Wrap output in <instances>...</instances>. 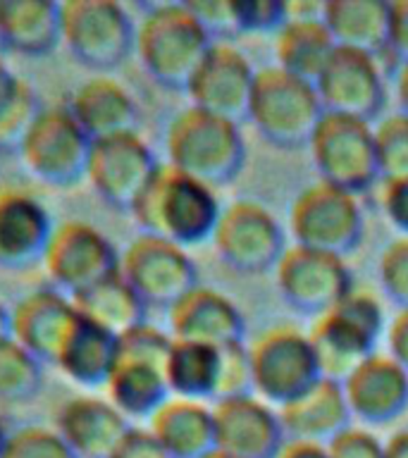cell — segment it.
Here are the masks:
<instances>
[{
  "label": "cell",
  "mask_w": 408,
  "mask_h": 458,
  "mask_svg": "<svg viewBox=\"0 0 408 458\" xmlns=\"http://www.w3.org/2000/svg\"><path fill=\"white\" fill-rule=\"evenodd\" d=\"M213 43L189 3L143 5L141 17L136 20L134 57L167 91L186 93Z\"/></svg>",
  "instance_id": "6da1fadb"
},
{
  "label": "cell",
  "mask_w": 408,
  "mask_h": 458,
  "mask_svg": "<svg viewBox=\"0 0 408 458\" xmlns=\"http://www.w3.org/2000/svg\"><path fill=\"white\" fill-rule=\"evenodd\" d=\"M220 215L222 203L213 186L174 170L167 163L160 165L132 210L141 232L167 239L182 249L210 242Z\"/></svg>",
  "instance_id": "7a4b0ae2"
},
{
  "label": "cell",
  "mask_w": 408,
  "mask_h": 458,
  "mask_svg": "<svg viewBox=\"0 0 408 458\" xmlns=\"http://www.w3.org/2000/svg\"><path fill=\"white\" fill-rule=\"evenodd\" d=\"M167 165L203 184H232L246 165V139L239 122L217 117L196 106L172 114L165 129Z\"/></svg>",
  "instance_id": "3957f363"
},
{
  "label": "cell",
  "mask_w": 408,
  "mask_h": 458,
  "mask_svg": "<svg viewBox=\"0 0 408 458\" xmlns=\"http://www.w3.org/2000/svg\"><path fill=\"white\" fill-rule=\"evenodd\" d=\"M387 327L385 308L370 292L353 289L332 310L315 318L308 339L313 344L320 377L344 382L365 358L378 353Z\"/></svg>",
  "instance_id": "277c9868"
},
{
  "label": "cell",
  "mask_w": 408,
  "mask_h": 458,
  "mask_svg": "<svg viewBox=\"0 0 408 458\" xmlns=\"http://www.w3.org/2000/svg\"><path fill=\"white\" fill-rule=\"evenodd\" d=\"M325 107L313 84L268 64L256 72L246 120L258 136L277 148H306L320 124Z\"/></svg>",
  "instance_id": "5b68a950"
},
{
  "label": "cell",
  "mask_w": 408,
  "mask_h": 458,
  "mask_svg": "<svg viewBox=\"0 0 408 458\" xmlns=\"http://www.w3.org/2000/svg\"><path fill=\"white\" fill-rule=\"evenodd\" d=\"M60 36L81 67L107 74L134 57L136 20L113 0H64L60 3Z\"/></svg>",
  "instance_id": "8992f818"
},
{
  "label": "cell",
  "mask_w": 408,
  "mask_h": 458,
  "mask_svg": "<svg viewBox=\"0 0 408 458\" xmlns=\"http://www.w3.org/2000/svg\"><path fill=\"white\" fill-rule=\"evenodd\" d=\"M91 148L93 139L74 120L67 103H63L43 106L17 156L24 170L41 184L70 189L86 179Z\"/></svg>",
  "instance_id": "52a82bcc"
},
{
  "label": "cell",
  "mask_w": 408,
  "mask_h": 458,
  "mask_svg": "<svg viewBox=\"0 0 408 458\" xmlns=\"http://www.w3.org/2000/svg\"><path fill=\"white\" fill-rule=\"evenodd\" d=\"M41 267L50 286L77 299L120 272V250L93 222L63 220L53 227Z\"/></svg>",
  "instance_id": "ba28073f"
},
{
  "label": "cell",
  "mask_w": 408,
  "mask_h": 458,
  "mask_svg": "<svg viewBox=\"0 0 408 458\" xmlns=\"http://www.w3.org/2000/svg\"><path fill=\"white\" fill-rule=\"evenodd\" d=\"M289 229L296 246L346 258L363 242V208L358 196L318 179L293 199Z\"/></svg>",
  "instance_id": "9c48e42d"
},
{
  "label": "cell",
  "mask_w": 408,
  "mask_h": 458,
  "mask_svg": "<svg viewBox=\"0 0 408 458\" xmlns=\"http://www.w3.org/2000/svg\"><path fill=\"white\" fill-rule=\"evenodd\" d=\"M320 182L363 196L379 182L372 124L325 113L308 143Z\"/></svg>",
  "instance_id": "30bf717a"
},
{
  "label": "cell",
  "mask_w": 408,
  "mask_h": 458,
  "mask_svg": "<svg viewBox=\"0 0 408 458\" xmlns=\"http://www.w3.org/2000/svg\"><path fill=\"white\" fill-rule=\"evenodd\" d=\"M210 242L222 263L239 275L275 272L289 249L275 213L253 199H236L222 208Z\"/></svg>",
  "instance_id": "8fae6325"
},
{
  "label": "cell",
  "mask_w": 408,
  "mask_h": 458,
  "mask_svg": "<svg viewBox=\"0 0 408 458\" xmlns=\"http://www.w3.org/2000/svg\"><path fill=\"white\" fill-rule=\"evenodd\" d=\"M253 392L279 408L320 379L308 332L293 325H272L249 344Z\"/></svg>",
  "instance_id": "7c38bea8"
},
{
  "label": "cell",
  "mask_w": 408,
  "mask_h": 458,
  "mask_svg": "<svg viewBox=\"0 0 408 458\" xmlns=\"http://www.w3.org/2000/svg\"><path fill=\"white\" fill-rule=\"evenodd\" d=\"M120 275L150 308L170 310L199 286V267L189 250L160 236L139 234L120 250Z\"/></svg>",
  "instance_id": "4fadbf2b"
},
{
  "label": "cell",
  "mask_w": 408,
  "mask_h": 458,
  "mask_svg": "<svg viewBox=\"0 0 408 458\" xmlns=\"http://www.w3.org/2000/svg\"><path fill=\"white\" fill-rule=\"evenodd\" d=\"M160 165L139 131H124L93 141L86 179L106 206L132 215Z\"/></svg>",
  "instance_id": "5bb4252c"
},
{
  "label": "cell",
  "mask_w": 408,
  "mask_h": 458,
  "mask_svg": "<svg viewBox=\"0 0 408 458\" xmlns=\"http://www.w3.org/2000/svg\"><path fill=\"white\" fill-rule=\"evenodd\" d=\"M275 279L286 306L313 320L356 289L346 258L296 243L285 250L275 267Z\"/></svg>",
  "instance_id": "9a60e30c"
},
{
  "label": "cell",
  "mask_w": 408,
  "mask_h": 458,
  "mask_svg": "<svg viewBox=\"0 0 408 458\" xmlns=\"http://www.w3.org/2000/svg\"><path fill=\"white\" fill-rule=\"evenodd\" d=\"M315 91L325 113L375 124L385 114L389 96L385 63L356 50L336 48L315 81Z\"/></svg>",
  "instance_id": "2e32d148"
},
{
  "label": "cell",
  "mask_w": 408,
  "mask_h": 458,
  "mask_svg": "<svg viewBox=\"0 0 408 458\" xmlns=\"http://www.w3.org/2000/svg\"><path fill=\"white\" fill-rule=\"evenodd\" d=\"M256 67L232 43H213L186 89L189 106L242 124L256 84Z\"/></svg>",
  "instance_id": "e0dca14e"
},
{
  "label": "cell",
  "mask_w": 408,
  "mask_h": 458,
  "mask_svg": "<svg viewBox=\"0 0 408 458\" xmlns=\"http://www.w3.org/2000/svg\"><path fill=\"white\" fill-rule=\"evenodd\" d=\"M215 444L239 458H277L286 435L277 408L256 394L213 403Z\"/></svg>",
  "instance_id": "ac0fdd59"
},
{
  "label": "cell",
  "mask_w": 408,
  "mask_h": 458,
  "mask_svg": "<svg viewBox=\"0 0 408 458\" xmlns=\"http://www.w3.org/2000/svg\"><path fill=\"white\" fill-rule=\"evenodd\" d=\"M55 222L41 199L20 186H0V270L41 265Z\"/></svg>",
  "instance_id": "d6986e66"
},
{
  "label": "cell",
  "mask_w": 408,
  "mask_h": 458,
  "mask_svg": "<svg viewBox=\"0 0 408 458\" xmlns=\"http://www.w3.org/2000/svg\"><path fill=\"white\" fill-rule=\"evenodd\" d=\"M172 339L225 349L243 342L246 320L234 301L210 286H193L167 310Z\"/></svg>",
  "instance_id": "ffe728a7"
},
{
  "label": "cell",
  "mask_w": 408,
  "mask_h": 458,
  "mask_svg": "<svg viewBox=\"0 0 408 458\" xmlns=\"http://www.w3.org/2000/svg\"><path fill=\"white\" fill-rule=\"evenodd\" d=\"M77 318L74 301L55 286H36L10 306V336L31 351L43 365H53L55 351Z\"/></svg>",
  "instance_id": "44dd1931"
},
{
  "label": "cell",
  "mask_w": 408,
  "mask_h": 458,
  "mask_svg": "<svg viewBox=\"0 0 408 458\" xmlns=\"http://www.w3.org/2000/svg\"><path fill=\"white\" fill-rule=\"evenodd\" d=\"M351 415L365 425H387L408 408V372L389 353H372L342 382Z\"/></svg>",
  "instance_id": "7402d4cb"
},
{
  "label": "cell",
  "mask_w": 408,
  "mask_h": 458,
  "mask_svg": "<svg viewBox=\"0 0 408 458\" xmlns=\"http://www.w3.org/2000/svg\"><path fill=\"white\" fill-rule=\"evenodd\" d=\"M320 5H286V21L275 34V57L279 70L313 84L320 79L336 50L332 34L320 17Z\"/></svg>",
  "instance_id": "603a6c76"
},
{
  "label": "cell",
  "mask_w": 408,
  "mask_h": 458,
  "mask_svg": "<svg viewBox=\"0 0 408 458\" xmlns=\"http://www.w3.org/2000/svg\"><path fill=\"white\" fill-rule=\"evenodd\" d=\"M53 428L79 458H113L132 422L107 399L81 394L57 408Z\"/></svg>",
  "instance_id": "cb8c5ba5"
},
{
  "label": "cell",
  "mask_w": 408,
  "mask_h": 458,
  "mask_svg": "<svg viewBox=\"0 0 408 458\" xmlns=\"http://www.w3.org/2000/svg\"><path fill=\"white\" fill-rule=\"evenodd\" d=\"M120 356V336L107 332L77 310L67 335L57 346L53 365L64 377L84 389L106 386Z\"/></svg>",
  "instance_id": "d4e9b609"
},
{
  "label": "cell",
  "mask_w": 408,
  "mask_h": 458,
  "mask_svg": "<svg viewBox=\"0 0 408 458\" xmlns=\"http://www.w3.org/2000/svg\"><path fill=\"white\" fill-rule=\"evenodd\" d=\"M279 420L289 439L327 444L342 429L353 425V415L344 396L342 382L320 377L299 396L277 408Z\"/></svg>",
  "instance_id": "484cf974"
},
{
  "label": "cell",
  "mask_w": 408,
  "mask_h": 458,
  "mask_svg": "<svg viewBox=\"0 0 408 458\" xmlns=\"http://www.w3.org/2000/svg\"><path fill=\"white\" fill-rule=\"evenodd\" d=\"M67 107L93 141L124 131H139L141 113L134 96L127 86L107 74L81 81L72 91Z\"/></svg>",
  "instance_id": "4316f807"
},
{
  "label": "cell",
  "mask_w": 408,
  "mask_h": 458,
  "mask_svg": "<svg viewBox=\"0 0 408 458\" xmlns=\"http://www.w3.org/2000/svg\"><path fill=\"white\" fill-rule=\"evenodd\" d=\"M320 17L336 48L356 50L382 60L389 55V3L387 0H327Z\"/></svg>",
  "instance_id": "83f0119b"
},
{
  "label": "cell",
  "mask_w": 408,
  "mask_h": 458,
  "mask_svg": "<svg viewBox=\"0 0 408 458\" xmlns=\"http://www.w3.org/2000/svg\"><path fill=\"white\" fill-rule=\"evenodd\" d=\"M149 429L172 458H203L217 449L213 406L206 401L170 396L149 418Z\"/></svg>",
  "instance_id": "f1b7e54d"
},
{
  "label": "cell",
  "mask_w": 408,
  "mask_h": 458,
  "mask_svg": "<svg viewBox=\"0 0 408 458\" xmlns=\"http://www.w3.org/2000/svg\"><path fill=\"white\" fill-rule=\"evenodd\" d=\"M60 43V3L0 0V50L46 57Z\"/></svg>",
  "instance_id": "f546056e"
},
{
  "label": "cell",
  "mask_w": 408,
  "mask_h": 458,
  "mask_svg": "<svg viewBox=\"0 0 408 458\" xmlns=\"http://www.w3.org/2000/svg\"><path fill=\"white\" fill-rule=\"evenodd\" d=\"M103 389L127 420H149L172 396L163 365L127 356H117Z\"/></svg>",
  "instance_id": "4dcf8cb0"
},
{
  "label": "cell",
  "mask_w": 408,
  "mask_h": 458,
  "mask_svg": "<svg viewBox=\"0 0 408 458\" xmlns=\"http://www.w3.org/2000/svg\"><path fill=\"white\" fill-rule=\"evenodd\" d=\"M165 379L172 396L191 401H215L220 382V349L199 342H172L165 363Z\"/></svg>",
  "instance_id": "1f68e13d"
},
{
  "label": "cell",
  "mask_w": 408,
  "mask_h": 458,
  "mask_svg": "<svg viewBox=\"0 0 408 458\" xmlns=\"http://www.w3.org/2000/svg\"><path fill=\"white\" fill-rule=\"evenodd\" d=\"M72 301L84 318L117 336L149 322L146 320L149 306L143 303L141 296L129 286V282L120 272Z\"/></svg>",
  "instance_id": "d6a6232c"
},
{
  "label": "cell",
  "mask_w": 408,
  "mask_h": 458,
  "mask_svg": "<svg viewBox=\"0 0 408 458\" xmlns=\"http://www.w3.org/2000/svg\"><path fill=\"white\" fill-rule=\"evenodd\" d=\"M43 386V363L13 336L0 342V401L21 403Z\"/></svg>",
  "instance_id": "836d02e7"
},
{
  "label": "cell",
  "mask_w": 408,
  "mask_h": 458,
  "mask_svg": "<svg viewBox=\"0 0 408 458\" xmlns=\"http://www.w3.org/2000/svg\"><path fill=\"white\" fill-rule=\"evenodd\" d=\"M372 131H375L379 182L408 179V114H382L372 124Z\"/></svg>",
  "instance_id": "e575fe53"
},
{
  "label": "cell",
  "mask_w": 408,
  "mask_h": 458,
  "mask_svg": "<svg viewBox=\"0 0 408 458\" xmlns=\"http://www.w3.org/2000/svg\"><path fill=\"white\" fill-rule=\"evenodd\" d=\"M43 103L27 81L17 84L13 96L0 106V153H17L21 141L41 114Z\"/></svg>",
  "instance_id": "d590c367"
},
{
  "label": "cell",
  "mask_w": 408,
  "mask_h": 458,
  "mask_svg": "<svg viewBox=\"0 0 408 458\" xmlns=\"http://www.w3.org/2000/svg\"><path fill=\"white\" fill-rule=\"evenodd\" d=\"M0 458H79L55 428L20 425L7 432L5 449Z\"/></svg>",
  "instance_id": "8d00e7d4"
},
{
  "label": "cell",
  "mask_w": 408,
  "mask_h": 458,
  "mask_svg": "<svg viewBox=\"0 0 408 458\" xmlns=\"http://www.w3.org/2000/svg\"><path fill=\"white\" fill-rule=\"evenodd\" d=\"M378 277L387 299L399 310L408 308V236H396L382 249Z\"/></svg>",
  "instance_id": "74e56055"
},
{
  "label": "cell",
  "mask_w": 408,
  "mask_h": 458,
  "mask_svg": "<svg viewBox=\"0 0 408 458\" xmlns=\"http://www.w3.org/2000/svg\"><path fill=\"white\" fill-rule=\"evenodd\" d=\"M253 392V368H251L249 344L239 342L220 349V382H217V396L232 399V396H249Z\"/></svg>",
  "instance_id": "f35d334b"
},
{
  "label": "cell",
  "mask_w": 408,
  "mask_h": 458,
  "mask_svg": "<svg viewBox=\"0 0 408 458\" xmlns=\"http://www.w3.org/2000/svg\"><path fill=\"white\" fill-rule=\"evenodd\" d=\"M172 342L174 339H172L170 332H163L150 322H143V325L129 329L120 336V356L141 358V360H150V363H157L165 368Z\"/></svg>",
  "instance_id": "ab89813d"
},
{
  "label": "cell",
  "mask_w": 408,
  "mask_h": 458,
  "mask_svg": "<svg viewBox=\"0 0 408 458\" xmlns=\"http://www.w3.org/2000/svg\"><path fill=\"white\" fill-rule=\"evenodd\" d=\"M239 31H275L286 21V3L279 0H232Z\"/></svg>",
  "instance_id": "60d3db41"
},
{
  "label": "cell",
  "mask_w": 408,
  "mask_h": 458,
  "mask_svg": "<svg viewBox=\"0 0 408 458\" xmlns=\"http://www.w3.org/2000/svg\"><path fill=\"white\" fill-rule=\"evenodd\" d=\"M189 7L199 17V21L215 43H232V38L242 34L239 24H236L234 3H227V0H199V3H189Z\"/></svg>",
  "instance_id": "b9f144b4"
},
{
  "label": "cell",
  "mask_w": 408,
  "mask_h": 458,
  "mask_svg": "<svg viewBox=\"0 0 408 458\" xmlns=\"http://www.w3.org/2000/svg\"><path fill=\"white\" fill-rule=\"evenodd\" d=\"M329 458H385V442L368 428L349 425L327 442Z\"/></svg>",
  "instance_id": "7bdbcfd3"
},
{
  "label": "cell",
  "mask_w": 408,
  "mask_h": 458,
  "mask_svg": "<svg viewBox=\"0 0 408 458\" xmlns=\"http://www.w3.org/2000/svg\"><path fill=\"white\" fill-rule=\"evenodd\" d=\"M379 206L399 236H408V179H387L379 189Z\"/></svg>",
  "instance_id": "ee69618b"
},
{
  "label": "cell",
  "mask_w": 408,
  "mask_h": 458,
  "mask_svg": "<svg viewBox=\"0 0 408 458\" xmlns=\"http://www.w3.org/2000/svg\"><path fill=\"white\" fill-rule=\"evenodd\" d=\"M113 458H172L170 451L157 442L149 428H129L120 446L115 449Z\"/></svg>",
  "instance_id": "f6af8a7d"
},
{
  "label": "cell",
  "mask_w": 408,
  "mask_h": 458,
  "mask_svg": "<svg viewBox=\"0 0 408 458\" xmlns=\"http://www.w3.org/2000/svg\"><path fill=\"white\" fill-rule=\"evenodd\" d=\"M389 55L396 67L408 64V0L389 3Z\"/></svg>",
  "instance_id": "bcb514c9"
},
{
  "label": "cell",
  "mask_w": 408,
  "mask_h": 458,
  "mask_svg": "<svg viewBox=\"0 0 408 458\" xmlns=\"http://www.w3.org/2000/svg\"><path fill=\"white\" fill-rule=\"evenodd\" d=\"M387 346H389V356L408 372V308L396 310V315L389 322Z\"/></svg>",
  "instance_id": "7dc6e473"
},
{
  "label": "cell",
  "mask_w": 408,
  "mask_h": 458,
  "mask_svg": "<svg viewBox=\"0 0 408 458\" xmlns=\"http://www.w3.org/2000/svg\"><path fill=\"white\" fill-rule=\"evenodd\" d=\"M277 458H329L327 444L308 442V439H289L279 449Z\"/></svg>",
  "instance_id": "c3c4849f"
},
{
  "label": "cell",
  "mask_w": 408,
  "mask_h": 458,
  "mask_svg": "<svg viewBox=\"0 0 408 458\" xmlns=\"http://www.w3.org/2000/svg\"><path fill=\"white\" fill-rule=\"evenodd\" d=\"M394 96L399 113L408 114V64H399L394 72Z\"/></svg>",
  "instance_id": "681fc988"
},
{
  "label": "cell",
  "mask_w": 408,
  "mask_h": 458,
  "mask_svg": "<svg viewBox=\"0 0 408 458\" xmlns=\"http://www.w3.org/2000/svg\"><path fill=\"white\" fill-rule=\"evenodd\" d=\"M17 84H20V77H14V72L10 70V64L5 63V57L0 53V106L13 96Z\"/></svg>",
  "instance_id": "f907efd6"
},
{
  "label": "cell",
  "mask_w": 408,
  "mask_h": 458,
  "mask_svg": "<svg viewBox=\"0 0 408 458\" xmlns=\"http://www.w3.org/2000/svg\"><path fill=\"white\" fill-rule=\"evenodd\" d=\"M385 458H408V429H399L387 439Z\"/></svg>",
  "instance_id": "816d5d0a"
},
{
  "label": "cell",
  "mask_w": 408,
  "mask_h": 458,
  "mask_svg": "<svg viewBox=\"0 0 408 458\" xmlns=\"http://www.w3.org/2000/svg\"><path fill=\"white\" fill-rule=\"evenodd\" d=\"M10 336V306L0 301V342Z\"/></svg>",
  "instance_id": "f5cc1de1"
},
{
  "label": "cell",
  "mask_w": 408,
  "mask_h": 458,
  "mask_svg": "<svg viewBox=\"0 0 408 458\" xmlns=\"http://www.w3.org/2000/svg\"><path fill=\"white\" fill-rule=\"evenodd\" d=\"M203 458H239V456H232V454H227V451H222V449H213Z\"/></svg>",
  "instance_id": "db71d44e"
},
{
  "label": "cell",
  "mask_w": 408,
  "mask_h": 458,
  "mask_svg": "<svg viewBox=\"0 0 408 458\" xmlns=\"http://www.w3.org/2000/svg\"><path fill=\"white\" fill-rule=\"evenodd\" d=\"M7 432H10V429H7L5 425H3V422H0V456H3V449H5Z\"/></svg>",
  "instance_id": "11a10c76"
},
{
  "label": "cell",
  "mask_w": 408,
  "mask_h": 458,
  "mask_svg": "<svg viewBox=\"0 0 408 458\" xmlns=\"http://www.w3.org/2000/svg\"><path fill=\"white\" fill-rule=\"evenodd\" d=\"M0 53H3V50H0Z\"/></svg>",
  "instance_id": "9f6ffc18"
}]
</instances>
